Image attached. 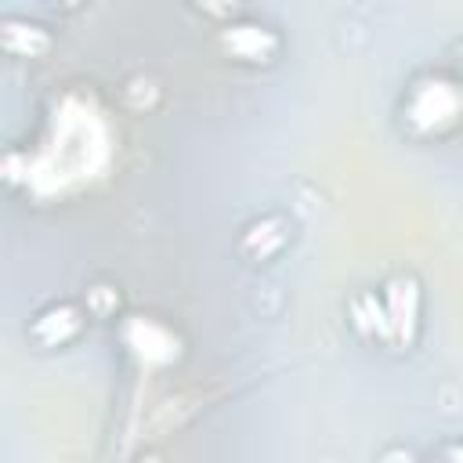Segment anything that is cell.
<instances>
[{"mask_svg":"<svg viewBox=\"0 0 463 463\" xmlns=\"http://www.w3.org/2000/svg\"><path fill=\"white\" fill-rule=\"evenodd\" d=\"M116 152L119 130L109 105L94 87L72 83L51 98L36 134L7 148L4 181L29 203H72L112 177Z\"/></svg>","mask_w":463,"mask_h":463,"instance_id":"1","label":"cell"},{"mask_svg":"<svg viewBox=\"0 0 463 463\" xmlns=\"http://www.w3.org/2000/svg\"><path fill=\"white\" fill-rule=\"evenodd\" d=\"M351 322L365 340L383 344L391 351L416 347V340L423 333V286H420V279L398 271L387 282H380L376 289H362L351 300Z\"/></svg>","mask_w":463,"mask_h":463,"instance_id":"2","label":"cell"},{"mask_svg":"<svg viewBox=\"0 0 463 463\" xmlns=\"http://www.w3.org/2000/svg\"><path fill=\"white\" fill-rule=\"evenodd\" d=\"M398 127L416 145H441L463 130V76L430 69L405 83L398 98Z\"/></svg>","mask_w":463,"mask_h":463,"instance_id":"3","label":"cell"},{"mask_svg":"<svg viewBox=\"0 0 463 463\" xmlns=\"http://www.w3.org/2000/svg\"><path fill=\"white\" fill-rule=\"evenodd\" d=\"M116 336H119L127 358L141 373H166L184 358V336L177 333V326H170L166 318H159L152 311L123 315L116 326Z\"/></svg>","mask_w":463,"mask_h":463,"instance_id":"4","label":"cell"},{"mask_svg":"<svg viewBox=\"0 0 463 463\" xmlns=\"http://www.w3.org/2000/svg\"><path fill=\"white\" fill-rule=\"evenodd\" d=\"M217 47L239 65H271L282 54V33L257 18H232L217 29Z\"/></svg>","mask_w":463,"mask_h":463,"instance_id":"5","label":"cell"},{"mask_svg":"<svg viewBox=\"0 0 463 463\" xmlns=\"http://www.w3.org/2000/svg\"><path fill=\"white\" fill-rule=\"evenodd\" d=\"M87 318H90V311L80 307L76 300H54V304H47L43 311L33 315L25 333L40 351H54V347L76 344L87 329Z\"/></svg>","mask_w":463,"mask_h":463,"instance_id":"6","label":"cell"},{"mask_svg":"<svg viewBox=\"0 0 463 463\" xmlns=\"http://www.w3.org/2000/svg\"><path fill=\"white\" fill-rule=\"evenodd\" d=\"M286 242H289V224H286L282 217H260V221H253V224L242 232L239 250H242L250 260L264 264V260L279 257Z\"/></svg>","mask_w":463,"mask_h":463,"instance_id":"7","label":"cell"},{"mask_svg":"<svg viewBox=\"0 0 463 463\" xmlns=\"http://www.w3.org/2000/svg\"><path fill=\"white\" fill-rule=\"evenodd\" d=\"M0 43L14 58H40L51 51V33L29 18H4L0 22Z\"/></svg>","mask_w":463,"mask_h":463,"instance_id":"8","label":"cell"},{"mask_svg":"<svg viewBox=\"0 0 463 463\" xmlns=\"http://www.w3.org/2000/svg\"><path fill=\"white\" fill-rule=\"evenodd\" d=\"M434 463H463V438H452L434 449Z\"/></svg>","mask_w":463,"mask_h":463,"instance_id":"9","label":"cell"},{"mask_svg":"<svg viewBox=\"0 0 463 463\" xmlns=\"http://www.w3.org/2000/svg\"><path fill=\"white\" fill-rule=\"evenodd\" d=\"M459 47H463V43H459Z\"/></svg>","mask_w":463,"mask_h":463,"instance_id":"10","label":"cell"}]
</instances>
